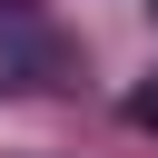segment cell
I'll list each match as a JSON object with an SVG mask.
<instances>
[{
  "mask_svg": "<svg viewBox=\"0 0 158 158\" xmlns=\"http://www.w3.org/2000/svg\"><path fill=\"white\" fill-rule=\"evenodd\" d=\"M59 79V40L10 0V20H0V89H49Z\"/></svg>",
  "mask_w": 158,
  "mask_h": 158,
  "instance_id": "1",
  "label": "cell"
},
{
  "mask_svg": "<svg viewBox=\"0 0 158 158\" xmlns=\"http://www.w3.org/2000/svg\"><path fill=\"white\" fill-rule=\"evenodd\" d=\"M128 118H138V128H158V79H148V89H128Z\"/></svg>",
  "mask_w": 158,
  "mask_h": 158,
  "instance_id": "2",
  "label": "cell"
},
{
  "mask_svg": "<svg viewBox=\"0 0 158 158\" xmlns=\"http://www.w3.org/2000/svg\"><path fill=\"white\" fill-rule=\"evenodd\" d=\"M148 10H158V0H148Z\"/></svg>",
  "mask_w": 158,
  "mask_h": 158,
  "instance_id": "3",
  "label": "cell"
},
{
  "mask_svg": "<svg viewBox=\"0 0 158 158\" xmlns=\"http://www.w3.org/2000/svg\"><path fill=\"white\" fill-rule=\"evenodd\" d=\"M30 158H40V148H30Z\"/></svg>",
  "mask_w": 158,
  "mask_h": 158,
  "instance_id": "4",
  "label": "cell"
}]
</instances>
